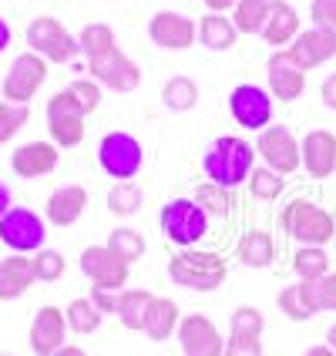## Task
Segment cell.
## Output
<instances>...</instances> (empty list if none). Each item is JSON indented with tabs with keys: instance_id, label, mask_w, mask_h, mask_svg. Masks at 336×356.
<instances>
[{
	"instance_id": "8992f818",
	"label": "cell",
	"mask_w": 336,
	"mask_h": 356,
	"mask_svg": "<svg viewBox=\"0 0 336 356\" xmlns=\"http://www.w3.org/2000/svg\"><path fill=\"white\" fill-rule=\"evenodd\" d=\"M98 165L108 178L131 181L138 178L141 165H145V148L131 131H108L98 145Z\"/></svg>"
},
{
	"instance_id": "52a82bcc",
	"label": "cell",
	"mask_w": 336,
	"mask_h": 356,
	"mask_svg": "<svg viewBox=\"0 0 336 356\" xmlns=\"http://www.w3.org/2000/svg\"><path fill=\"white\" fill-rule=\"evenodd\" d=\"M27 51L40 54L47 64H67L81 54V44L58 17H34L27 27Z\"/></svg>"
},
{
	"instance_id": "ba28073f",
	"label": "cell",
	"mask_w": 336,
	"mask_h": 356,
	"mask_svg": "<svg viewBox=\"0 0 336 356\" xmlns=\"http://www.w3.org/2000/svg\"><path fill=\"white\" fill-rule=\"evenodd\" d=\"M256 152L262 165H269L273 172L279 175H293L299 172V165H303V148H299V138L286 128V124H269V128H262L256 138Z\"/></svg>"
},
{
	"instance_id": "e0dca14e",
	"label": "cell",
	"mask_w": 336,
	"mask_h": 356,
	"mask_svg": "<svg viewBox=\"0 0 336 356\" xmlns=\"http://www.w3.org/2000/svg\"><path fill=\"white\" fill-rule=\"evenodd\" d=\"M289 54L303 71H317L323 64L336 58V31L330 27H306L299 31V38L289 44Z\"/></svg>"
},
{
	"instance_id": "7402d4cb",
	"label": "cell",
	"mask_w": 336,
	"mask_h": 356,
	"mask_svg": "<svg viewBox=\"0 0 336 356\" xmlns=\"http://www.w3.org/2000/svg\"><path fill=\"white\" fill-rule=\"evenodd\" d=\"M84 209H88V188L84 185H61V188H54L47 195V209L44 212H47L51 225L67 229V225H74L84 216Z\"/></svg>"
},
{
	"instance_id": "7bdbcfd3",
	"label": "cell",
	"mask_w": 336,
	"mask_h": 356,
	"mask_svg": "<svg viewBox=\"0 0 336 356\" xmlns=\"http://www.w3.org/2000/svg\"><path fill=\"white\" fill-rule=\"evenodd\" d=\"M317 296H319V313H336V273H326L317 279Z\"/></svg>"
},
{
	"instance_id": "f35d334b",
	"label": "cell",
	"mask_w": 336,
	"mask_h": 356,
	"mask_svg": "<svg viewBox=\"0 0 336 356\" xmlns=\"http://www.w3.org/2000/svg\"><path fill=\"white\" fill-rule=\"evenodd\" d=\"M64 269H67V259L61 256L58 249L34 252V276H38V282H58L64 276Z\"/></svg>"
},
{
	"instance_id": "e575fe53",
	"label": "cell",
	"mask_w": 336,
	"mask_h": 356,
	"mask_svg": "<svg viewBox=\"0 0 336 356\" xmlns=\"http://www.w3.org/2000/svg\"><path fill=\"white\" fill-rule=\"evenodd\" d=\"M246 185H249L253 198H259V202H276L282 195V188H286V178L279 175V172H273L269 165H256Z\"/></svg>"
},
{
	"instance_id": "db71d44e",
	"label": "cell",
	"mask_w": 336,
	"mask_h": 356,
	"mask_svg": "<svg viewBox=\"0 0 336 356\" xmlns=\"http://www.w3.org/2000/svg\"><path fill=\"white\" fill-rule=\"evenodd\" d=\"M0 356H14V353H0Z\"/></svg>"
},
{
	"instance_id": "5bb4252c",
	"label": "cell",
	"mask_w": 336,
	"mask_h": 356,
	"mask_svg": "<svg viewBox=\"0 0 336 356\" xmlns=\"http://www.w3.org/2000/svg\"><path fill=\"white\" fill-rule=\"evenodd\" d=\"M178 346L185 356H222L225 353V343L222 333L216 330V323L202 313H189L178 323Z\"/></svg>"
},
{
	"instance_id": "836d02e7",
	"label": "cell",
	"mask_w": 336,
	"mask_h": 356,
	"mask_svg": "<svg viewBox=\"0 0 336 356\" xmlns=\"http://www.w3.org/2000/svg\"><path fill=\"white\" fill-rule=\"evenodd\" d=\"M141 205H145V192H141L135 181H115V185H111V192H108V209H111L115 216L128 218V216H135Z\"/></svg>"
},
{
	"instance_id": "83f0119b",
	"label": "cell",
	"mask_w": 336,
	"mask_h": 356,
	"mask_svg": "<svg viewBox=\"0 0 336 356\" xmlns=\"http://www.w3.org/2000/svg\"><path fill=\"white\" fill-rule=\"evenodd\" d=\"M161 101H165V108H168V111L185 115V111H192V108L198 104V84L192 78H185V74H175V78L165 81V88H161Z\"/></svg>"
},
{
	"instance_id": "ffe728a7",
	"label": "cell",
	"mask_w": 336,
	"mask_h": 356,
	"mask_svg": "<svg viewBox=\"0 0 336 356\" xmlns=\"http://www.w3.org/2000/svg\"><path fill=\"white\" fill-rule=\"evenodd\" d=\"M299 148H303V168L310 178H330L336 172V135L330 128L306 131Z\"/></svg>"
},
{
	"instance_id": "2e32d148",
	"label": "cell",
	"mask_w": 336,
	"mask_h": 356,
	"mask_svg": "<svg viewBox=\"0 0 336 356\" xmlns=\"http://www.w3.org/2000/svg\"><path fill=\"white\" fill-rule=\"evenodd\" d=\"M148 38L159 44L161 51H189L198 38V27L192 17L178 10H159L148 20Z\"/></svg>"
},
{
	"instance_id": "b9f144b4",
	"label": "cell",
	"mask_w": 336,
	"mask_h": 356,
	"mask_svg": "<svg viewBox=\"0 0 336 356\" xmlns=\"http://www.w3.org/2000/svg\"><path fill=\"white\" fill-rule=\"evenodd\" d=\"M310 17H313V27L336 31V0H313L310 3Z\"/></svg>"
},
{
	"instance_id": "4fadbf2b",
	"label": "cell",
	"mask_w": 336,
	"mask_h": 356,
	"mask_svg": "<svg viewBox=\"0 0 336 356\" xmlns=\"http://www.w3.org/2000/svg\"><path fill=\"white\" fill-rule=\"evenodd\" d=\"M81 273L91 279L101 289H115L121 293L128 286V276H131V266L121 256H115L108 245H88L81 252Z\"/></svg>"
},
{
	"instance_id": "9c48e42d",
	"label": "cell",
	"mask_w": 336,
	"mask_h": 356,
	"mask_svg": "<svg viewBox=\"0 0 336 356\" xmlns=\"http://www.w3.org/2000/svg\"><path fill=\"white\" fill-rule=\"evenodd\" d=\"M44 238H47V222L31 212V209H10L7 216L0 218V242L20 252V256H31L44 249Z\"/></svg>"
},
{
	"instance_id": "ee69618b",
	"label": "cell",
	"mask_w": 336,
	"mask_h": 356,
	"mask_svg": "<svg viewBox=\"0 0 336 356\" xmlns=\"http://www.w3.org/2000/svg\"><path fill=\"white\" fill-rule=\"evenodd\" d=\"M222 356H262V343H259V339L229 337L225 339V353Z\"/></svg>"
},
{
	"instance_id": "5b68a950",
	"label": "cell",
	"mask_w": 336,
	"mask_h": 356,
	"mask_svg": "<svg viewBox=\"0 0 336 356\" xmlns=\"http://www.w3.org/2000/svg\"><path fill=\"white\" fill-rule=\"evenodd\" d=\"M44 115H47V131H51V141L58 145V148H78L81 141H84V131H88V111L81 108V101L74 98V91L71 88H64L58 95H51L47 98V108H44Z\"/></svg>"
},
{
	"instance_id": "cb8c5ba5",
	"label": "cell",
	"mask_w": 336,
	"mask_h": 356,
	"mask_svg": "<svg viewBox=\"0 0 336 356\" xmlns=\"http://www.w3.org/2000/svg\"><path fill=\"white\" fill-rule=\"evenodd\" d=\"M236 40H239V31L229 14H212V10H209L205 17L198 20V44H202L205 51H216V54L232 51Z\"/></svg>"
},
{
	"instance_id": "ab89813d",
	"label": "cell",
	"mask_w": 336,
	"mask_h": 356,
	"mask_svg": "<svg viewBox=\"0 0 336 356\" xmlns=\"http://www.w3.org/2000/svg\"><path fill=\"white\" fill-rule=\"evenodd\" d=\"M195 202L209 216H229V188H218L212 181H205L195 188Z\"/></svg>"
},
{
	"instance_id": "7c38bea8",
	"label": "cell",
	"mask_w": 336,
	"mask_h": 356,
	"mask_svg": "<svg viewBox=\"0 0 336 356\" xmlns=\"http://www.w3.org/2000/svg\"><path fill=\"white\" fill-rule=\"evenodd\" d=\"M88 71H91V78L98 81L101 88L118 91V95H131L141 84V67L121 47L101 54V58H91L88 60Z\"/></svg>"
},
{
	"instance_id": "9a60e30c",
	"label": "cell",
	"mask_w": 336,
	"mask_h": 356,
	"mask_svg": "<svg viewBox=\"0 0 336 356\" xmlns=\"http://www.w3.org/2000/svg\"><path fill=\"white\" fill-rule=\"evenodd\" d=\"M266 78H269V95L286 104L303 98V91H306V71L293 60L289 47L273 51V58L266 60Z\"/></svg>"
},
{
	"instance_id": "4316f807",
	"label": "cell",
	"mask_w": 336,
	"mask_h": 356,
	"mask_svg": "<svg viewBox=\"0 0 336 356\" xmlns=\"http://www.w3.org/2000/svg\"><path fill=\"white\" fill-rule=\"evenodd\" d=\"M155 293L148 289H121L118 293V313L125 330H145V316H148V306H152Z\"/></svg>"
},
{
	"instance_id": "816d5d0a",
	"label": "cell",
	"mask_w": 336,
	"mask_h": 356,
	"mask_svg": "<svg viewBox=\"0 0 336 356\" xmlns=\"http://www.w3.org/2000/svg\"><path fill=\"white\" fill-rule=\"evenodd\" d=\"M306 356H336V353L326 346V343H319V346H310V350H306Z\"/></svg>"
},
{
	"instance_id": "f6af8a7d",
	"label": "cell",
	"mask_w": 336,
	"mask_h": 356,
	"mask_svg": "<svg viewBox=\"0 0 336 356\" xmlns=\"http://www.w3.org/2000/svg\"><path fill=\"white\" fill-rule=\"evenodd\" d=\"M91 302L98 306L101 313L108 316V313H118V293L115 289H101V286H91Z\"/></svg>"
},
{
	"instance_id": "bcb514c9",
	"label": "cell",
	"mask_w": 336,
	"mask_h": 356,
	"mask_svg": "<svg viewBox=\"0 0 336 356\" xmlns=\"http://www.w3.org/2000/svg\"><path fill=\"white\" fill-rule=\"evenodd\" d=\"M319 95H323V104H326L330 111H336V71H333V74H330L326 81H323Z\"/></svg>"
},
{
	"instance_id": "74e56055",
	"label": "cell",
	"mask_w": 336,
	"mask_h": 356,
	"mask_svg": "<svg viewBox=\"0 0 336 356\" xmlns=\"http://www.w3.org/2000/svg\"><path fill=\"white\" fill-rule=\"evenodd\" d=\"M276 302H279V313H286V319H293V323H306V319L317 316V309L306 302L299 286H286V289L279 293Z\"/></svg>"
},
{
	"instance_id": "4dcf8cb0",
	"label": "cell",
	"mask_w": 336,
	"mask_h": 356,
	"mask_svg": "<svg viewBox=\"0 0 336 356\" xmlns=\"http://www.w3.org/2000/svg\"><path fill=\"white\" fill-rule=\"evenodd\" d=\"M293 273L299 279H323L330 273V252L326 245H299L293 256Z\"/></svg>"
},
{
	"instance_id": "8d00e7d4",
	"label": "cell",
	"mask_w": 336,
	"mask_h": 356,
	"mask_svg": "<svg viewBox=\"0 0 336 356\" xmlns=\"http://www.w3.org/2000/svg\"><path fill=\"white\" fill-rule=\"evenodd\" d=\"M31 121V108L27 104H14V101H0V145L17 138L20 128Z\"/></svg>"
},
{
	"instance_id": "ac0fdd59",
	"label": "cell",
	"mask_w": 336,
	"mask_h": 356,
	"mask_svg": "<svg viewBox=\"0 0 336 356\" xmlns=\"http://www.w3.org/2000/svg\"><path fill=\"white\" fill-rule=\"evenodd\" d=\"M67 339V316L58 306H40L31 323V350L34 356H54Z\"/></svg>"
},
{
	"instance_id": "8fae6325",
	"label": "cell",
	"mask_w": 336,
	"mask_h": 356,
	"mask_svg": "<svg viewBox=\"0 0 336 356\" xmlns=\"http://www.w3.org/2000/svg\"><path fill=\"white\" fill-rule=\"evenodd\" d=\"M229 115L246 131H262L273 124V95L259 84H236L229 95Z\"/></svg>"
},
{
	"instance_id": "c3c4849f",
	"label": "cell",
	"mask_w": 336,
	"mask_h": 356,
	"mask_svg": "<svg viewBox=\"0 0 336 356\" xmlns=\"http://www.w3.org/2000/svg\"><path fill=\"white\" fill-rule=\"evenodd\" d=\"M10 40H14V31H10V24H7V20L0 17V54L10 47Z\"/></svg>"
},
{
	"instance_id": "6da1fadb",
	"label": "cell",
	"mask_w": 336,
	"mask_h": 356,
	"mask_svg": "<svg viewBox=\"0 0 336 356\" xmlns=\"http://www.w3.org/2000/svg\"><path fill=\"white\" fill-rule=\"evenodd\" d=\"M256 159H259L256 145H249V141L239 138V135H222V138H216L205 148L202 172H205V178L212 185L232 192V188L249 181L253 168H256Z\"/></svg>"
},
{
	"instance_id": "603a6c76",
	"label": "cell",
	"mask_w": 336,
	"mask_h": 356,
	"mask_svg": "<svg viewBox=\"0 0 336 356\" xmlns=\"http://www.w3.org/2000/svg\"><path fill=\"white\" fill-rule=\"evenodd\" d=\"M34 282H38V276H34L31 256L14 252V256L0 259V299H20Z\"/></svg>"
},
{
	"instance_id": "30bf717a",
	"label": "cell",
	"mask_w": 336,
	"mask_h": 356,
	"mask_svg": "<svg viewBox=\"0 0 336 356\" xmlns=\"http://www.w3.org/2000/svg\"><path fill=\"white\" fill-rule=\"evenodd\" d=\"M44 81H47V60L34 54V51H24V54L10 60L0 95L7 101H14V104H31V98L44 88Z\"/></svg>"
},
{
	"instance_id": "d4e9b609",
	"label": "cell",
	"mask_w": 336,
	"mask_h": 356,
	"mask_svg": "<svg viewBox=\"0 0 336 356\" xmlns=\"http://www.w3.org/2000/svg\"><path fill=\"white\" fill-rule=\"evenodd\" d=\"M178 323H182V313H178V302L175 299H165V296H155L152 306H148V316H145V333L148 339H161L175 337L178 333Z\"/></svg>"
},
{
	"instance_id": "484cf974",
	"label": "cell",
	"mask_w": 336,
	"mask_h": 356,
	"mask_svg": "<svg viewBox=\"0 0 336 356\" xmlns=\"http://www.w3.org/2000/svg\"><path fill=\"white\" fill-rule=\"evenodd\" d=\"M236 256H239V262L249 266V269H266V266H273V259H276V242H273V236H269L266 229H253V232L242 236Z\"/></svg>"
},
{
	"instance_id": "3957f363",
	"label": "cell",
	"mask_w": 336,
	"mask_h": 356,
	"mask_svg": "<svg viewBox=\"0 0 336 356\" xmlns=\"http://www.w3.org/2000/svg\"><path fill=\"white\" fill-rule=\"evenodd\" d=\"M279 225L299 245H330L336 236V218L310 198H293L279 212Z\"/></svg>"
},
{
	"instance_id": "f1b7e54d",
	"label": "cell",
	"mask_w": 336,
	"mask_h": 356,
	"mask_svg": "<svg viewBox=\"0 0 336 356\" xmlns=\"http://www.w3.org/2000/svg\"><path fill=\"white\" fill-rule=\"evenodd\" d=\"M269 3L273 0H239L229 14L239 34H262V27L269 20Z\"/></svg>"
},
{
	"instance_id": "1f68e13d",
	"label": "cell",
	"mask_w": 336,
	"mask_h": 356,
	"mask_svg": "<svg viewBox=\"0 0 336 356\" xmlns=\"http://www.w3.org/2000/svg\"><path fill=\"white\" fill-rule=\"evenodd\" d=\"M115 256H121L128 266H135L141 256H145V249H148V242H145V236H141L138 229H131V225H121V229H115L111 236H108V242H104Z\"/></svg>"
},
{
	"instance_id": "d6986e66",
	"label": "cell",
	"mask_w": 336,
	"mask_h": 356,
	"mask_svg": "<svg viewBox=\"0 0 336 356\" xmlns=\"http://www.w3.org/2000/svg\"><path fill=\"white\" fill-rule=\"evenodd\" d=\"M61 165V148L54 141H27L10 155V168L17 178H44Z\"/></svg>"
},
{
	"instance_id": "277c9868",
	"label": "cell",
	"mask_w": 336,
	"mask_h": 356,
	"mask_svg": "<svg viewBox=\"0 0 336 356\" xmlns=\"http://www.w3.org/2000/svg\"><path fill=\"white\" fill-rule=\"evenodd\" d=\"M161 236L178 249H195L209 232V212L198 205L195 198H172L159 212Z\"/></svg>"
},
{
	"instance_id": "f5cc1de1",
	"label": "cell",
	"mask_w": 336,
	"mask_h": 356,
	"mask_svg": "<svg viewBox=\"0 0 336 356\" xmlns=\"http://www.w3.org/2000/svg\"><path fill=\"white\" fill-rule=\"evenodd\" d=\"M326 346H330V350L336 353V323L330 326V333H326Z\"/></svg>"
},
{
	"instance_id": "f907efd6",
	"label": "cell",
	"mask_w": 336,
	"mask_h": 356,
	"mask_svg": "<svg viewBox=\"0 0 336 356\" xmlns=\"http://www.w3.org/2000/svg\"><path fill=\"white\" fill-rule=\"evenodd\" d=\"M54 356H88V353H84L81 346H74V343H64V346H61Z\"/></svg>"
},
{
	"instance_id": "7a4b0ae2",
	"label": "cell",
	"mask_w": 336,
	"mask_h": 356,
	"mask_svg": "<svg viewBox=\"0 0 336 356\" xmlns=\"http://www.w3.org/2000/svg\"><path fill=\"white\" fill-rule=\"evenodd\" d=\"M168 279L192 293H216L229 279V262L209 249H178L168 259Z\"/></svg>"
},
{
	"instance_id": "f546056e",
	"label": "cell",
	"mask_w": 336,
	"mask_h": 356,
	"mask_svg": "<svg viewBox=\"0 0 336 356\" xmlns=\"http://www.w3.org/2000/svg\"><path fill=\"white\" fill-rule=\"evenodd\" d=\"M64 316H67V330H74L78 337H88V333H98L101 330L104 313H101L88 296H81V299H74V302L64 309Z\"/></svg>"
},
{
	"instance_id": "d590c367",
	"label": "cell",
	"mask_w": 336,
	"mask_h": 356,
	"mask_svg": "<svg viewBox=\"0 0 336 356\" xmlns=\"http://www.w3.org/2000/svg\"><path fill=\"white\" fill-rule=\"evenodd\" d=\"M266 330V316L259 313L256 306H239L232 319H229V337H242V339H259Z\"/></svg>"
},
{
	"instance_id": "681fc988",
	"label": "cell",
	"mask_w": 336,
	"mask_h": 356,
	"mask_svg": "<svg viewBox=\"0 0 336 356\" xmlns=\"http://www.w3.org/2000/svg\"><path fill=\"white\" fill-rule=\"evenodd\" d=\"M7 212H10V188L0 181V218L7 216Z\"/></svg>"
},
{
	"instance_id": "44dd1931",
	"label": "cell",
	"mask_w": 336,
	"mask_h": 356,
	"mask_svg": "<svg viewBox=\"0 0 336 356\" xmlns=\"http://www.w3.org/2000/svg\"><path fill=\"white\" fill-rule=\"evenodd\" d=\"M299 31H303V24H299L296 7L289 0H273L269 3V20H266L259 38L266 40L273 51H282V47H289L299 38Z\"/></svg>"
},
{
	"instance_id": "d6a6232c",
	"label": "cell",
	"mask_w": 336,
	"mask_h": 356,
	"mask_svg": "<svg viewBox=\"0 0 336 356\" xmlns=\"http://www.w3.org/2000/svg\"><path fill=\"white\" fill-rule=\"evenodd\" d=\"M78 44H81V54H84L88 60L101 58V54H108V51H115V47H118L115 31H111L108 24H88V27L78 34Z\"/></svg>"
},
{
	"instance_id": "60d3db41",
	"label": "cell",
	"mask_w": 336,
	"mask_h": 356,
	"mask_svg": "<svg viewBox=\"0 0 336 356\" xmlns=\"http://www.w3.org/2000/svg\"><path fill=\"white\" fill-rule=\"evenodd\" d=\"M71 91H74V98L81 101V108L91 115V111H98L101 104V84L95 78H78L71 81Z\"/></svg>"
},
{
	"instance_id": "7dc6e473",
	"label": "cell",
	"mask_w": 336,
	"mask_h": 356,
	"mask_svg": "<svg viewBox=\"0 0 336 356\" xmlns=\"http://www.w3.org/2000/svg\"><path fill=\"white\" fill-rule=\"evenodd\" d=\"M239 0H205V7L212 10V14H232V7H236Z\"/></svg>"
}]
</instances>
